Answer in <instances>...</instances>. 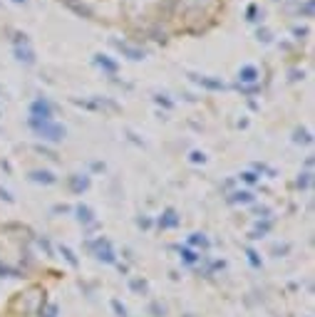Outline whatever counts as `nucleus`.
<instances>
[{
	"instance_id": "f257e3e1",
	"label": "nucleus",
	"mask_w": 315,
	"mask_h": 317,
	"mask_svg": "<svg viewBox=\"0 0 315 317\" xmlns=\"http://www.w3.org/2000/svg\"><path fill=\"white\" fill-rule=\"evenodd\" d=\"M30 127L35 129V134H38L40 139H45V141H62L64 134H67L62 124H55L52 119H48V122H35V119H30Z\"/></svg>"
},
{
	"instance_id": "f03ea898",
	"label": "nucleus",
	"mask_w": 315,
	"mask_h": 317,
	"mask_svg": "<svg viewBox=\"0 0 315 317\" xmlns=\"http://www.w3.org/2000/svg\"><path fill=\"white\" fill-rule=\"evenodd\" d=\"M30 119H35V122H48V119H52V107H50V102H48L45 97H38V99L30 104Z\"/></svg>"
},
{
	"instance_id": "7ed1b4c3",
	"label": "nucleus",
	"mask_w": 315,
	"mask_h": 317,
	"mask_svg": "<svg viewBox=\"0 0 315 317\" xmlns=\"http://www.w3.org/2000/svg\"><path fill=\"white\" fill-rule=\"evenodd\" d=\"M159 226H162V228H176V226H179V216H176V211H174V208H166L164 216L159 218Z\"/></svg>"
},
{
	"instance_id": "20e7f679",
	"label": "nucleus",
	"mask_w": 315,
	"mask_h": 317,
	"mask_svg": "<svg viewBox=\"0 0 315 317\" xmlns=\"http://www.w3.org/2000/svg\"><path fill=\"white\" fill-rule=\"evenodd\" d=\"M70 189L74 191V193H82V191L90 189V179H87V176L74 174V176H70Z\"/></svg>"
},
{
	"instance_id": "39448f33",
	"label": "nucleus",
	"mask_w": 315,
	"mask_h": 317,
	"mask_svg": "<svg viewBox=\"0 0 315 317\" xmlns=\"http://www.w3.org/2000/svg\"><path fill=\"white\" fill-rule=\"evenodd\" d=\"M30 179H32V181H38V184H45V186H50V184H55V181H58L52 171H32V174H30Z\"/></svg>"
},
{
	"instance_id": "423d86ee",
	"label": "nucleus",
	"mask_w": 315,
	"mask_h": 317,
	"mask_svg": "<svg viewBox=\"0 0 315 317\" xmlns=\"http://www.w3.org/2000/svg\"><path fill=\"white\" fill-rule=\"evenodd\" d=\"M94 62L100 64L102 69H107V72H112V74H114V72L120 69V64L114 62V60H110L107 55H97V57H94Z\"/></svg>"
},
{
	"instance_id": "0eeeda50",
	"label": "nucleus",
	"mask_w": 315,
	"mask_h": 317,
	"mask_svg": "<svg viewBox=\"0 0 315 317\" xmlns=\"http://www.w3.org/2000/svg\"><path fill=\"white\" fill-rule=\"evenodd\" d=\"M15 57H18L20 62H28V64L35 62V55H32L30 47H15Z\"/></svg>"
},
{
	"instance_id": "6e6552de",
	"label": "nucleus",
	"mask_w": 315,
	"mask_h": 317,
	"mask_svg": "<svg viewBox=\"0 0 315 317\" xmlns=\"http://www.w3.org/2000/svg\"><path fill=\"white\" fill-rule=\"evenodd\" d=\"M238 79H241V82H256V79H258V69H256V67H244V69L238 72Z\"/></svg>"
},
{
	"instance_id": "1a4fd4ad",
	"label": "nucleus",
	"mask_w": 315,
	"mask_h": 317,
	"mask_svg": "<svg viewBox=\"0 0 315 317\" xmlns=\"http://www.w3.org/2000/svg\"><path fill=\"white\" fill-rule=\"evenodd\" d=\"M198 84H204V87H208V89H224V82H218V79H208V77H194Z\"/></svg>"
},
{
	"instance_id": "9d476101",
	"label": "nucleus",
	"mask_w": 315,
	"mask_h": 317,
	"mask_svg": "<svg viewBox=\"0 0 315 317\" xmlns=\"http://www.w3.org/2000/svg\"><path fill=\"white\" fill-rule=\"evenodd\" d=\"M74 213H77V218H80L82 223H90V221H92V211H90L87 206H77Z\"/></svg>"
},
{
	"instance_id": "9b49d317",
	"label": "nucleus",
	"mask_w": 315,
	"mask_h": 317,
	"mask_svg": "<svg viewBox=\"0 0 315 317\" xmlns=\"http://www.w3.org/2000/svg\"><path fill=\"white\" fill-rule=\"evenodd\" d=\"M189 246H201V248H208V238L204 233H194L189 238Z\"/></svg>"
},
{
	"instance_id": "f8f14e48",
	"label": "nucleus",
	"mask_w": 315,
	"mask_h": 317,
	"mask_svg": "<svg viewBox=\"0 0 315 317\" xmlns=\"http://www.w3.org/2000/svg\"><path fill=\"white\" fill-rule=\"evenodd\" d=\"M120 47L124 50V52L129 55V57H132V60H142V57H144V52H142V50H134V47H129V45H122V42H120Z\"/></svg>"
},
{
	"instance_id": "ddd939ff",
	"label": "nucleus",
	"mask_w": 315,
	"mask_h": 317,
	"mask_svg": "<svg viewBox=\"0 0 315 317\" xmlns=\"http://www.w3.org/2000/svg\"><path fill=\"white\" fill-rule=\"evenodd\" d=\"M60 253L64 255V260H67V263H70V265H72V268H77V265H80V260H77V258H74V253H72V251H70V248H60Z\"/></svg>"
},
{
	"instance_id": "4468645a",
	"label": "nucleus",
	"mask_w": 315,
	"mask_h": 317,
	"mask_svg": "<svg viewBox=\"0 0 315 317\" xmlns=\"http://www.w3.org/2000/svg\"><path fill=\"white\" fill-rule=\"evenodd\" d=\"M231 201H234V203H248V201H253V196L248 193V191H238Z\"/></svg>"
},
{
	"instance_id": "2eb2a0df",
	"label": "nucleus",
	"mask_w": 315,
	"mask_h": 317,
	"mask_svg": "<svg viewBox=\"0 0 315 317\" xmlns=\"http://www.w3.org/2000/svg\"><path fill=\"white\" fill-rule=\"evenodd\" d=\"M182 258H184V263H189V265H194V263L198 260V255L194 253V251H189V248H182Z\"/></svg>"
},
{
	"instance_id": "dca6fc26",
	"label": "nucleus",
	"mask_w": 315,
	"mask_h": 317,
	"mask_svg": "<svg viewBox=\"0 0 315 317\" xmlns=\"http://www.w3.org/2000/svg\"><path fill=\"white\" fill-rule=\"evenodd\" d=\"M112 308H114V313H117V317H129L126 315V308L120 303V300H112Z\"/></svg>"
},
{
	"instance_id": "f3484780",
	"label": "nucleus",
	"mask_w": 315,
	"mask_h": 317,
	"mask_svg": "<svg viewBox=\"0 0 315 317\" xmlns=\"http://www.w3.org/2000/svg\"><path fill=\"white\" fill-rule=\"evenodd\" d=\"M40 317H58V305H48V310H38Z\"/></svg>"
},
{
	"instance_id": "a211bd4d",
	"label": "nucleus",
	"mask_w": 315,
	"mask_h": 317,
	"mask_svg": "<svg viewBox=\"0 0 315 317\" xmlns=\"http://www.w3.org/2000/svg\"><path fill=\"white\" fill-rule=\"evenodd\" d=\"M191 161H194V164H204V161H206L204 151H191Z\"/></svg>"
},
{
	"instance_id": "6ab92c4d",
	"label": "nucleus",
	"mask_w": 315,
	"mask_h": 317,
	"mask_svg": "<svg viewBox=\"0 0 315 317\" xmlns=\"http://www.w3.org/2000/svg\"><path fill=\"white\" fill-rule=\"evenodd\" d=\"M129 285H132V290H146V283H144V280H142V283H139V280H132Z\"/></svg>"
},
{
	"instance_id": "aec40b11",
	"label": "nucleus",
	"mask_w": 315,
	"mask_h": 317,
	"mask_svg": "<svg viewBox=\"0 0 315 317\" xmlns=\"http://www.w3.org/2000/svg\"><path fill=\"white\" fill-rule=\"evenodd\" d=\"M308 176H310V174H303V179H298V186H300V189H306V186L310 184V179H308Z\"/></svg>"
},
{
	"instance_id": "412c9836",
	"label": "nucleus",
	"mask_w": 315,
	"mask_h": 317,
	"mask_svg": "<svg viewBox=\"0 0 315 317\" xmlns=\"http://www.w3.org/2000/svg\"><path fill=\"white\" fill-rule=\"evenodd\" d=\"M149 223H152L149 218H139V226H142V228H149Z\"/></svg>"
},
{
	"instance_id": "4be33fe9",
	"label": "nucleus",
	"mask_w": 315,
	"mask_h": 317,
	"mask_svg": "<svg viewBox=\"0 0 315 317\" xmlns=\"http://www.w3.org/2000/svg\"><path fill=\"white\" fill-rule=\"evenodd\" d=\"M244 179H246L248 184H253V181H256V174H244Z\"/></svg>"
},
{
	"instance_id": "5701e85b",
	"label": "nucleus",
	"mask_w": 315,
	"mask_h": 317,
	"mask_svg": "<svg viewBox=\"0 0 315 317\" xmlns=\"http://www.w3.org/2000/svg\"><path fill=\"white\" fill-rule=\"evenodd\" d=\"M12 2H25V0H12Z\"/></svg>"
}]
</instances>
